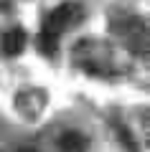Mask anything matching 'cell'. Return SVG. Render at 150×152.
I'll return each instance as SVG.
<instances>
[{
    "label": "cell",
    "mask_w": 150,
    "mask_h": 152,
    "mask_svg": "<svg viewBox=\"0 0 150 152\" xmlns=\"http://www.w3.org/2000/svg\"><path fill=\"white\" fill-rule=\"evenodd\" d=\"M0 48H3L5 56H18L26 48V31L23 28H10L3 36V41H0Z\"/></svg>",
    "instance_id": "cell-2"
},
{
    "label": "cell",
    "mask_w": 150,
    "mask_h": 152,
    "mask_svg": "<svg viewBox=\"0 0 150 152\" xmlns=\"http://www.w3.org/2000/svg\"><path fill=\"white\" fill-rule=\"evenodd\" d=\"M59 147L64 152H86V137L81 132H64L59 137Z\"/></svg>",
    "instance_id": "cell-3"
},
{
    "label": "cell",
    "mask_w": 150,
    "mask_h": 152,
    "mask_svg": "<svg viewBox=\"0 0 150 152\" xmlns=\"http://www.w3.org/2000/svg\"><path fill=\"white\" fill-rule=\"evenodd\" d=\"M79 18H81L79 3H74V0L61 3V5L46 18V23H43V31H41V33H46V36H51V38H59L61 33H64L74 20H79Z\"/></svg>",
    "instance_id": "cell-1"
},
{
    "label": "cell",
    "mask_w": 150,
    "mask_h": 152,
    "mask_svg": "<svg viewBox=\"0 0 150 152\" xmlns=\"http://www.w3.org/2000/svg\"><path fill=\"white\" fill-rule=\"evenodd\" d=\"M18 152H36V150H28V147H23V150H18Z\"/></svg>",
    "instance_id": "cell-4"
}]
</instances>
